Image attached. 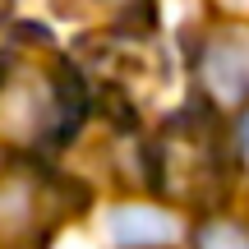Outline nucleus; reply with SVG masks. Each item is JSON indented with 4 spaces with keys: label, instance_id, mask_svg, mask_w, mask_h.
Here are the masks:
<instances>
[{
    "label": "nucleus",
    "instance_id": "nucleus-7",
    "mask_svg": "<svg viewBox=\"0 0 249 249\" xmlns=\"http://www.w3.org/2000/svg\"><path fill=\"white\" fill-rule=\"evenodd\" d=\"M194 249H249V226L231 222V217H213V222L198 226Z\"/></svg>",
    "mask_w": 249,
    "mask_h": 249
},
{
    "label": "nucleus",
    "instance_id": "nucleus-6",
    "mask_svg": "<svg viewBox=\"0 0 249 249\" xmlns=\"http://www.w3.org/2000/svg\"><path fill=\"white\" fill-rule=\"evenodd\" d=\"M111 235L129 249H152V245H171L176 240V217L157 213L148 203H129V208H116L111 213Z\"/></svg>",
    "mask_w": 249,
    "mask_h": 249
},
{
    "label": "nucleus",
    "instance_id": "nucleus-10",
    "mask_svg": "<svg viewBox=\"0 0 249 249\" xmlns=\"http://www.w3.org/2000/svg\"><path fill=\"white\" fill-rule=\"evenodd\" d=\"M5 9H9V0H0V14H5Z\"/></svg>",
    "mask_w": 249,
    "mask_h": 249
},
{
    "label": "nucleus",
    "instance_id": "nucleus-3",
    "mask_svg": "<svg viewBox=\"0 0 249 249\" xmlns=\"http://www.w3.org/2000/svg\"><path fill=\"white\" fill-rule=\"evenodd\" d=\"M83 74V88L102 102L107 111L134 116L166 79V60H161L157 42L139 33H107L83 42V51L74 55Z\"/></svg>",
    "mask_w": 249,
    "mask_h": 249
},
{
    "label": "nucleus",
    "instance_id": "nucleus-1",
    "mask_svg": "<svg viewBox=\"0 0 249 249\" xmlns=\"http://www.w3.org/2000/svg\"><path fill=\"white\" fill-rule=\"evenodd\" d=\"M83 74L46 37L23 33L0 55V143L18 152H51L79 129Z\"/></svg>",
    "mask_w": 249,
    "mask_h": 249
},
{
    "label": "nucleus",
    "instance_id": "nucleus-4",
    "mask_svg": "<svg viewBox=\"0 0 249 249\" xmlns=\"http://www.w3.org/2000/svg\"><path fill=\"white\" fill-rule=\"evenodd\" d=\"M79 208H83V189H74L70 180L42 166L0 171V245L5 249H37Z\"/></svg>",
    "mask_w": 249,
    "mask_h": 249
},
{
    "label": "nucleus",
    "instance_id": "nucleus-8",
    "mask_svg": "<svg viewBox=\"0 0 249 249\" xmlns=\"http://www.w3.org/2000/svg\"><path fill=\"white\" fill-rule=\"evenodd\" d=\"M97 5H107V9H139L143 0H97Z\"/></svg>",
    "mask_w": 249,
    "mask_h": 249
},
{
    "label": "nucleus",
    "instance_id": "nucleus-2",
    "mask_svg": "<svg viewBox=\"0 0 249 249\" xmlns=\"http://www.w3.org/2000/svg\"><path fill=\"white\" fill-rule=\"evenodd\" d=\"M148 180L171 203L208 208L226 194L231 166H226V139L208 111H180L157 129L148 148Z\"/></svg>",
    "mask_w": 249,
    "mask_h": 249
},
{
    "label": "nucleus",
    "instance_id": "nucleus-9",
    "mask_svg": "<svg viewBox=\"0 0 249 249\" xmlns=\"http://www.w3.org/2000/svg\"><path fill=\"white\" fill-rule=\"evenodd\" d=\"M240 157H245V161H249V116H245V120H240Z\"/></svg>",
    "mask_w": 249,
    "mask_h": 249
},
{
    "label": "nucleus",
    "instance_id": "nucleus-5",
    "mask_svg": "<svg viewBox=\"0 0 249 249\" xmlns=\"http://www.w3.org/2000/svg\"><path fill=\"white\" fill-rule=\"evenodd\" d=\"M194 74L217 107H240L249 97V28H213L194 55Z\"/></svg>",
    "mask_w": 249,
    "mask_h": 249
}]
</instances>
